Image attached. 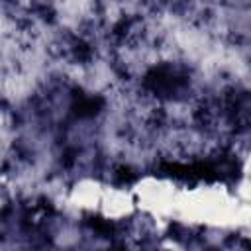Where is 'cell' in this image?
I'll use <instances>...</instances> for the list:
<instances>
[{"instance_id": "obj_1", "label": "cell", "mask_w": 251, "mask_h": 251, "mask_svg": "<svg viewBox=\"0 0 251 251\" xmlns=\"http://www.w3.org/2000/svg\"><path fill=\"white\" fill-rule=\"evenodd\" d=\"M98 208L106 218L124 220L129 218L133 212V196L122 188H104Z\"/></svg>"}]
</instances>
